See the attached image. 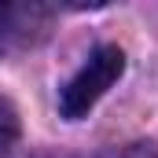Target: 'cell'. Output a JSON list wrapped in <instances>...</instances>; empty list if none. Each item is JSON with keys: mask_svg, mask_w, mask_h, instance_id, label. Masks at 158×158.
Returning a JSON list of instances; mask_svg holds the SVG:
<instances>
[{"mask_svg": "<svg viewBox=\"0 0 158 158\" xmlns=\"http://www.w3.org/2000/svg\"><path fill=\"white\" fill-rule=\"evenodd\" d=\"M121 70H125L121 48L99 44V48L85 59V66L59 88V110H63V118H85V114L99 103V96L121 77Z\"/></svg>", "mask_w": 158, "mask_h": 158, "instance_id": "cell-1", "label": "cell"}, {"mask_svg": "<svg viewBox=\"0 0 158 158\" xmlns=\"http://www.w3.org/2000/svg\"><path fill=\"white\" fill-rule=\"evenodd\" d=\"M52 7L37 4V0H11V4H0V37L19 40V44H30L40 40L44 30L52 26Z\"/></svg>", "mask_w": 158, "mask_h": 158, "instance_id": "cell-2", "label": "cell"}, {"mask_svg": "<svg viewBox=\"0 0 158 158\" xmlns=\"http://www.w3.org/2000/svg\"><path fill=\"white\" fill-rule=\"evenodd\" d=\"M15 136H19V125L7 103H0V158H7V151L15 147Z\"/></svg>", "mask_w": 158, "mask_h": 158, "instance_id": "cell-3", "label": "cell"}]
</instances>
